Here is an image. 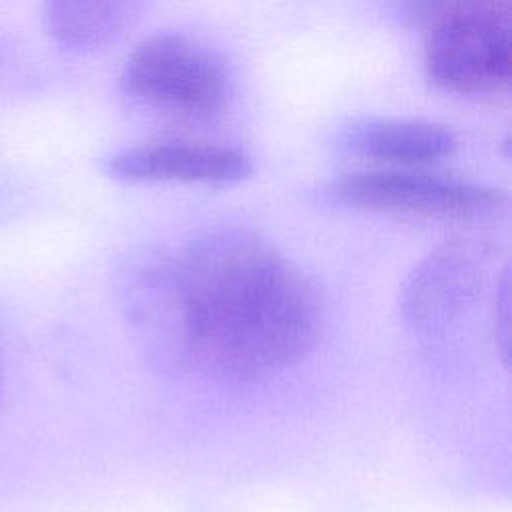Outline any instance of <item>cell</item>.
Masks as SVG:
<instances>
[{
    "instance_id": "1",
    "label": "cell",
    "mask_w": 512,
    "mask_h": 512,
    "mask_svg": "<svg viewBox=\"0 0 512 512\" xmlns=\"http://www.w3.org/2000/svg\"><path fill=\"white\" fill-rule=\"evenodd\" d=\"M134 322L160 362L246 384L306 356L324 324L314 278L254 230L202 232L144 262Z\"/></svg>"
},
{
    "instance_id": "2",
    "label": "cell",
    "mask_w": 512,
    "mask_h": 512,
    "mask_svg": "<svg viewBox=\"0 0 512 512\" xmlns=\"http://www.w3.org/2000/svg\"><path fill=\"white\" fill-rule=\"evenodd\" d=\"M120 88L138 106L200 122L226 108L232 76L214 48L180 32H160L130 52L120 72Z\"/></svg>"
},
{
    "instance_id": "3",
    "label": "cell",
    "mask_w": 512,
    "mask_h": 512,
    "mask_svg": "<svg viewBox=\"0 0 512 512\" xmlns=\"http://www.w3.org/2000/svg\"><path fill=\"white\" fill-rule=\"evenodd\" d=\"M330 194L352 208L434 218H478L506 202L496 188L398 168L346 174L332 184Z\"/></svg>"
},
{
    "instance_id": "4",
    "label": "cell",
    "mask_w": 512,
    "mask_h": 512,
    "mask_svg": "<svg viewBox=\"0 0 512 512\" xmlns=\"http://www.w3.org/2000/svg\"><path fill=\"white\" fill-rule=\"evenodd\" d=\"M424 40V72L434 86L456 94H500L510 88V24H466Z\"/></svg>"
},
{
    "instance_id": "5",
    "label": "cell",
    "mask_w": 512,
    "mask_h": 512,
    "mask_svg": "<svg viewBox=\"0 0 512 512\" xmlns=\"http://www.w3.org/2000/svg\"><path fill=\"white\" fill-rule=\"evenodd\" d=\"M106 172L120 182L236 184L252 174L250 158L230 146L200 142H158L122 150L106 160Z\"/></svg>"
},
{
    "instance_id": "6",
    "label": "cell",
    "mask_w": 512,
    "mask_h": 512,
    "mask_svg": "<svg viewBox=\"0 0 512 512\" xmlns=\"http://www.w3.org/2000/svg\"><path fill=\"white\" fill-rule=\"evenodd\" d=\"M478 280V262L468 246H438L406 278L400 302L406 322L422 332L446 328L468 308Z\"/></svg>"
},
{
    "instance_id": "7",
    "label": "cell",
    "mask_w": 512,
    "mask_h": 512,
    "mask_svg": "<svg viewBox=\"0 0 512 512\" xmlns=\"http://www.w3.org/2000/svg\"><path fill=\"white\" fill-rule=\"evenodd\" d=\"M456 136L442 124L408 118H372L354 122L344 134V148L362 158L392 166H420L450 158Z\"/></svg>"
},
{
    "instance_id": "8",
    "label": "cell",
    "mask_w": 512,
    "mask_h": 512,
    "mask_svg": "<svg viewBox=\"0 0 512 512\" xmlns=\"http://www.w3.org/2000/svg\"><path fill=\"white\" fill-rule=\"evenodd\" d=\"M150 0H46V26L64 48L86 52L120 38Z\"/></svg>"
},
{
    "instance_id": "9",
    "label": "cell",
    "mask_w": 512,
    "mask_h": 512,
    "mask_svg": "<svg viewBox=\"0 0 512 512\" xmlns=\"http://www.w3.org/2000/svg\"><path fill=\"white\" fill-rule=\"evenodd\" d=\"M402 26L424 36L466 24H510V0H384Z\"/></svg>"
},
{
    "instance_id": "10",
    "label": "cell",
    "mask_w": 512,
    "mask_h": 512,
    "mask_svg": "<svg viewBox=\"0 0 512 512\" xmlns=\"http://www.w3.org/2000/svg\"><path fill=\"white\" fill-rule=\"evenodd\" d=\"M0 390H2V370H0Z\"/></svg>"
}]
</instances>
